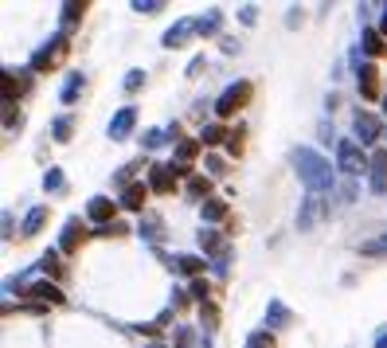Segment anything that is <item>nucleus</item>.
I'll return each mask as SVG.
<instances>
[{
	"label": "nucleus",
	"mask_w": 387,
	"mask_h": 348,
	"mask_svg": "<svg viewBox=\"0 0 387 348\" xmlns=\"http://www.w3.org/2000/svg\"><path fill=\"white\" fill-rule=\"evenodd\" d=\"M293 169H298V180L309 188L313 196H321V192L333 188V164H328L317 149H306V145L293 149Z\"/></svg>",
	"instance_id": "f257e3e1"
},
{
	"label": "nucleus",
	"mask_w": 387,
	"mask_h": 348,
	"mask_svg": "<svg viewBox=\"0 0 387 348\" xmlns=\"http://www.w3.org/2000/svg\"><path fill=\"white\" fill-rule=\"evenodd\" d=\"M71 55V44H67V31H59V36H51L44 47H39L36 55H31V71L36 74H47V71H55L63 59Z\"/></svg>",
	"instance_id": "f03ea898"
},
{
	"label": "nucleus",
	"mask_w": 387,
	"mask_h": 348,
	"mask_svg": "<svg viewBox=\"0 0 387 348\" xmlns=\"http://www.w3.org/2000/svg\"><path fill=\"white\" fill-rule=\"evenodd\" d=\"M368 164H372V156L364 153V145H360V141H352V137L336 141V169H341L344 177H360Z\"/></svg>",
	"instance_id": "7ed1b4c3"
},
{
	"label": "nucleus",
	"mask_w": 387,
	"mask_h": 348,
	"mask_svg": "<svg viewBox=\"0 0 387 348\" xmlns=\"http://www.w3.org/2000/svg\"><path fill=\"white\" fill-rule=\"evenodd\" d=\"M251 98H254V86L246 79L243 82H231V86L216 98V114H219V118H231V114H238L246 102H251Z\"/></svg>",
	"instance_id": "20e7f679"
},
{
	"label": "nucleus",
	"mask_w": 387,
	"mask_h": 348,
	"mask_svg": "<svg viewBox=\"0 0 387 348\" xmlns=\"http://www.w3.org/2000/svg\"><path fill=\"white\" fill-rule=\"evenodd\" d=\"M352 129H356L360 145H372V141L387 137V134H383V121L376 118V114H368V110H356V118H352Z\"/></svg>",
	"instance_id": "39448f33"
},
{
	"label": "nucleus",
	"mask_w": 387,
	"mask_h": 348,
	"mask_svg": "<svg viewBox=\"0 0 387 348\" xmlns=\"http://www.w3.org/2000/svg\"><path fill=\"white\" fill-rule=\"evenodd\" d=\"M0 86H4V106H16V98L28 94L31 74L28 71H4V74H0Z\"/></svg>",
	"instance_id": "423d86ee"
},
{
	"label": "nucleus",
	"mask_w": 387,
	"mask_h": 348,
	"mask_svg": "<svg viewBox=\"0 0 387 348\" xmlns=\"http://www.w3.org/2000/svg\"><path fill=\"white\" fill-rule=\"evenodd\" d=\"M356 82H360V98H364V102H376V98H380V67H376V63H360Z\"/></svg>",
	"instance_id": "0eeeda50"
},
{
	"label": "nucleus",
	"mask_w": 387,
	"mask_h": 348,
	"mask_svg": "<svg viewBox=\"0 0 387 348\" xmlns=\"http://www.w3.org/2000/svg\"><path fill=\"white\" fill-rule=\"evenodd\" d=\"M368 188L376 196L387 192V149H376L372 153V164H368Z\"/></svg>",
	"instance_id": "6e6552de"
},
{
	"label": "nucleus",
	"mask_w": 387,
	"mask_h": 348,
	"mask_svg": "<svg viewBox=\"0 0 387 348\" xmlns=\"http://www.w3.org/2000/svg\"><path fill=\"white\" fill-rule=\"evenodd\" d=\"M134 126H137V110L134 106H121V110L110 118V129H106V134H110V141H126L134 134Z\"/></svg>",
	"instance_id": "1a4fd4ad"
},
{
	"label": "nucleus",
	"mask_w": 387,
	"mask_h": 348,
	"mask_svg": "<svg viewBox=\"0 0 387 348\" xmlns=\"http://www.w3.org/2000/svg\"><path fill=\"white\" fill-rule=\"evenodd\" d=\"M325 212H328V204L321 200V196H313V192H309L306 200H301V212H298V231H309V227H313V223H317Z\"/></svg>",
	"instance_id": "9d476101"
},
{
	"label": "nucleus",
	"mask_w": 387,
	"mask_h": 348,
	"mask_svg": "<svg viewBox=\"0 0 387 348\" xmlns=\"http://www.w3.org/2000/svg\"><path fill=\"white\" fill-rule=\"evenodd\" d=\"M172 188H176V172H172V164H153V169H149V192L169 196Z\"/></svg>",
	"instance_id": "9b49d317"
},
{
	"label": "nucleus",
	"mask_w": 387,
	"mask_h": 348,
	"mask_svg": "<svg viewBox=\"0 0 387 348\" xmlns=\"http://www.w3.org/2000/svg\"><path fill=\"white\" fill-rule=\"evenodd\" d=\"M192 36H196V20H176L169 31H164V39H161V44L169 47V51H176V47H184Z\"/></svg>",
	"instance_id": "f8f14e48"
},
{
	"label": "nucleus",
	"mask_w": 387,
	"mask_h": 348,
	"mask_svg": "<svg viewBox=\"0 0 387 348\" xmlns=\"http://www.w3.org/2000/svg\"><path fill=\"white\" fill-rule=\"evenodd\" d=\"M114 212H118V200H106V196H94V200L86 204V219H94L98 227L114 223Z\"/></svg>",
	"instance_id": "ddd939ff"
},
{
	"label": "nucleus",
	"mask_w": 387,
	"mask_h": 348,
	"mask_svg": "<svg viewBox=\"0 0 387 348\" xmlns=\"http://www.w3.org/2000/svg\"><path fill=\"white\" fill-rule=\"evenodd\" d=\"M82 239H86V227H82V219H67V223H63L59 251H63V254H75L79 247H82Z\"/></svg>",
	"instance_id": "4468645a"
},
{
	"label": "nucleus",
	"mask_w": 387,
	"mask_h": 348,
	"mask_svg": "<svg viewBox=\"0 0 387 348\" xmlns=\"http://www.w3.org/2000/svg\"><path fill=\"white\" fill-rule=\"evenodd\" d=\"M24 294H28V297H36V302L63 305V289L55 286V282H28V286H24Z\"/></svg>",
	"instance_id": "2eb2a0df"
},
{
	"label": "nucleus",
	"mask_w": 387,
	"mask_h": 348,
	"mask_svg": "<svg viewBox=\"0 0 387 348\" xmlns=\"http://www.w3.org/2000/svg\"><path fill=\"white\" fill-rule=\"evenodd\" d=\"M145 200H149V184H126V192H121V208L126 212H145Z\"/></svg>",
	"instance_id": "dca6fc26"
},
{
	"label": "nucleus",
	"mask_w": 387,
	"mask_h": 348,
	"mask_svg": "<svg viewBox=\"0 0 387 348\" xmlns=\"http://www.w3.org/2000/svg\"><path fill=\"white\" fill-rule=\"evenodd\" d=\"M360 47H364V55H383L387 51V39H383V31L380 28H364V39H360Z\"/></svg>",
	"instance_id": "f3484780"
},
{
	"label": "nucleus",
	"mask_w": 387,
	"mask_h": 348,
	"mask_svg": "<svg viewBox=\"0 0 387 348\" xmlns=\"http://www.w3.org/2000/svg\"><path fill=\"white\" fill-rule=\"evenodd\" d=\"M44 223H47V204H39V208H31L28 215H24V239L39 235V231H44Z\"/></svg>",
	"instance_id": "a211bd4d"
},
{
	"label": "nucleus",
	"mask_w": 387,
	"mask_h": 348,
	"mask_svg": "<svg viewBox=\"0 0 387 348\" xmlns=\"http://www.w3.org/2000/svg\"><path fill=\"white\" fill-rule=\"evenodd\" d=\"M290 321H293V313H290V309H286V305L274 297V302L266 305V325H270V329H286Z\"/></svg>",
	"instance_id": "6ab92c4d"
},
{
	"label": "nucleus",
	"mask_w": 387,
	"mask_h": 348,
	"mask_svg": "<svg viewBox=\"0 0 387 348\" xmlns=\"http://www.w3.org/2000/svg\"><path fill=\"white\" fill-rule=\"evenodd\" d=\"M161 231H164L161 215H141V223H137V235H141V239H149V243H161Z\"/></svg>",
	"instance_id": "aec40b11"
},
{
	"label": "nucleus",
	"mask_w": 387,
	"mask_h": 348,
	"mask_svg": "<svg viewBox=\"0 0 387 348\" xmlns=\"http://www.w3.org/2000/svg\"><path fill=\"white\" fill-rule=\"evenodd\" d=\"M219 24H223V8H211L208 16H200V20H196V36H216Z\"/></svg>",
	"instance_id": "412c9836"
},
{
	"label": "nucleus",
	"mask_w": 387,
	"mask_h": 348,
	"mask_svg": "<svg viewBox=\"0 0 387 348\" xmlns=\"http://www.w3.org/2000/svg\"><path fill=\"white\" fill-rule=\"evenodd\" d=\"M82 16H86V4H75V0H71V4H63V16H59V24H63V31L67 28H75V24H82Z\"/></svg>",
	"instance_id": "4be33fe9"
},
{
	"label": "nucleus",
	"mask_w": 387,
	"mask_h": 348,
	"mask_svg": "<svg viewBox=\"0 0 387 348\" xmlns=\"http://www.w3.org/2000/svg\"><path fill=\"white\" fill-rule=\"evenodd\" d=\"M82 86H86V79H82V74H71V79L63 82V90H59L63 106H75V98L82 94Z\"/></svg>",
	"instance_id": "5701e85b"
},
{
	"label": "nucleus",
	"mask_w": 387,
	"mask_h": 348,
	"mask_svg": "<svg viewBox=\"0 0 387 348\" xmlns=\"http://www.w3.org/2000/svg\"><path fill=\"white\" fill-rule=\"evenodd\" d=\"M71 134H75V118H71V114H63V118H55V121H51V137L59 141V145H67Z\"/></svg>",
	"instance_id": "b1692460"
},
{
	"label": "nucleus",
	"mask_w": 387,
	"mask_h": 348,
	"mask_svg": "<svg viewBox=\"0 0 387 348\" xmlns=\"http://www.w3.org/2000/svg\"><path fill=\"white\" fill-rule=\"evenodd\" d=\"M180 134V129L176 126H172V129H145V137H141V145L145 149H161L164 145V141H172V137H176Z\"/></svg>",
	"instance_id": "393cba45"
},
{
	"label": "nucleus",
	"mask_w": 387,
	"mask_h": 348,
	"mask_svg": "<svg viewBox=\"0 0 387 348\" xmlns=\"http://www.w3.org/2000/svg\"><path fill=\"white\" fill-rule=\"evenodd\" d=\"M200 247H203L208 254H219V259L227 254V243H223V235H216V231H200Z\"/></svg>",
	"instance_id": "a878e982"
},
{
	"label": "nucleus",
	"mask_w": 387,
	"mask_h": 348,
	"mask_svg": "<svg viewBox=\"0 0 387 348\" xmlns=\"http://www.w3.org/2000/svg\"><path fill=\"white\" fill-rule=\"evenodd\" d=\"M44 188H47L51 196H63V192H67V177H63V169H47V172H44Z\"/></svg>",
	"instance_id": "bb28decb"
},
{
	"label": "nucleus",
	"mask_w": 387,
	"mask_h": 348,
	"mask_svg": "<svg viewBox=\"0 0 387 348\" xmlns=\"http://www.w3.org/2000/svg\"><path fill=\"white\" fill-rule=\"evenodd\" d=\"M200 137H196V141H180V145H176V164H184V169H188V164H192L196 161V153H200Z\"/></svg>",
	"instance_id": "cd10ccee"
},
{
	"label": "nucleus",
	"mask_w": 387,
	"mask_h": 348,
	"mask_svg": "<svg viewBox=\"0 0 387 348\" xmlns=\"http://www.w3.org/2000/svg\"><path fill=\"white\" fill-rule=\"evenodd\" d=\"M203 219L208 223H219V219H227V200H203Z\"/></svg>",
	"instance_id": "c85d7f7f"
},
{
	"label": "nucleus",
	"mask_w": 387,
	"mask_h": 348,
	"mask_svg": "<svg viewBox=\"0 0 387 348\" xmlns=\"http://www.w3.org/2000/svg\"><path fill=\"white\" fill-rule=\"evenodd\" d=\"M223 137H231V134H227V129L219 126V121H211V126H203V129H200V145H219Z\"/></svg>",
	"instance_id": "c756f323"
},
{
	"label": "nucleus",
	"mask_w": 387,
	"mask_h": 348,
	"mask_svg": "<svg viewBox=\"0 0 387 348\" xmlns=\"http://www.w3.org/2000/svg\"><path fill=\"white\" fill-rule=\"evenodd\" d=\"M176 267L184 270V274H203V267H208V262H203L200 254H180V259H176Z\"/></svg>",
	"instance_id": "7c9ffc66"
},
{
	"label": "nucleus",
	"mask_w": 387,
	"mask_h": 348,
	"mask_svg": "<svg viewBox=\"0 0 387 348\" xmlns=\"http://www.w3.org/2000/svg\"><path fill=\"white\" fill-rule=\"evenodd\" d=\"M246 348H278V344H274V337H270L266 329H258V333L246 337Z\"/></svg>",
	"instance_id": "2f4dec72"
},
{
	"label": "nucleus",
	"mask_w": 387,
	"mask_h": 348,
	"mask_svg": "<svg viewBox=\"0 0 387 348\" xmlns=\"http://www.w3.org/2000/svg\"><path fill=\"white\" fill-rule=\"evenodd\" d=\"M200 321H203V329H208V333H211V329H216L219 325V309H216V305H200Z\"/></svg>",
	"instance_id": "473e14b6"
},
{
	"label": "nucleus",
	"mask_w": 387,
	"mask_h": 348,
	"mask_svg": "<svg viewBox=\"0 0 387 348\" xmlns=\"http://www.w3.org/2000/svg\"><path fill=\"white\" fill-rule=\"evenodd\" d=\"M208 188H211L208 177H192V180H188V196H196V200H200V196H208Z\"/></svg>",
	"instance_id": "72a5a7b5"
},
{
	"label": "nucleus",
	"mask_w": 387,
	"mask_h": 348,
	"mask_svg": "<svg viewBox=\"0 0 387 348\" xmlns=\"http://www.w3.org/2000/svg\"><path fill=\"white\" fill-rule=\"evenodd\" d=\"M188 294H192V297H196V302H200V305H208V297H211V286H208V282H203V278H196Z\"/></svg>",
	"instance_id": "f704fd0d"
},
{
	"label": "nucleus",
	"mask_w": 387,
	"mask_h": 348,
	"mask_svg": "<svg viewBox=\"0 0 387 348\" xmlns=\"http://www.w3.org/2000/svg\"><path fill=\"white\" fill-rule=\"evenodd\" d=\"M134 12L156 16V12H164V0H134Z\"/></svg>",
	"instance_id": "c9c22d12"
},
{
	"label": "nucleus",
	"mask_w": 387,
	"mask_h": 348,
	"mask_svg": "<svg viewBox=\"0 0 387 348\" xmlns=\"http://www.w3.org/2000/svg\"><path fill=\"white\" fill-rule=\"evenodd\" d=\"M94 235H106V239H118V235H129V227H126V223H118V219H114V223H106V227H98L94 231Z\"/></svg>",
	"instance_id": "e433bc0d"
},
{
	"label": "nucleus",
	"mask_w": 387,
	"mask_h": 348,
	"mask_svg": "<svg viewBox=\"0 0 387 348\" xmlns=\"http://www.w3.org/2000/svg\"><path fill=\"white\" fill-rule=\"evenodd\" d=\"M203 169H208L211 177H223V172H227V164H223V156H219V153H211L208 161H203Z\"/></svg>",
	"instance_id": "4c0bfd02"
},
{
	"label": "nucleus",
	"mask_w": 387,
	"mask_h": 348,
	"mask_svg": "<svg viewBox=\"0 0 387 348\" xmlns=\"http://www.w3.org/2000/svg\"><path fill=\"white\" fill-rule=\"evenodd\" d=\"M360 254H387V235H380L376 243H364V247H360Z\"/></svg>",
	"instance_id": "58836bf2"
},
{
	"label": "nucleus",
	"mask_w": 387,
	"mask_h": 348,
	"mask_svg": "<svg viewBox=\"0 0 387 348\" xmlns=\"http://www.w3.org/2000/svg\"><path fill=\"white\" fill-rule=\"evenodd\" d=\"M137 86H145V71H129L126 74V90H129V94H134Z\"/></svg>",
	"instance_id": "ea45409f"
},
{
	"label": "nucleus",
	"mask_w": 387,
	"mask_h": 348,
	"mask_svg": "<svg viewBox=\"0 0 387 348\" xmlns=\"http://www.w3.org/2000/svg\"><path fill=\"white\" fill-rule=\"evenodd\" d=\"M176 348H196V337H192V329H180V333H176Z\"/></svg>",
	"instance_id": "a19ab883"
},
{
	"label": "nucleus",
	"mask_w": 387,
	"mask_h": 348,
	"mask_svg": "<svg viewBox=\"0 0 387 348\" xmlns=\"http://www.w3.org/2000/svg\"><path fill=\"white\" fill-rule=\"evenodd\" d=\"M238 20H243V24H254V20H258V8H254V4L238 8Z\"/></svg>",
	"instance_id": "79ce46f5"
},
{
	"label": "nucleus",
	"mask_w": 387,
	"mask_h": 348,
	"mask_svg": "<svg viewBox=\"0 0 387 348\" xmlns=\"http://www.w3.org/2000/svg\"><path fill=\"white\" fill-rule=\"evenodd\" d=\"M380 31H383V39H387V8H383V16H380Z\"/></svg>",
	"instance_id": "37998d69"
},
{
	"label": "nucleus",
	"mask_w": 387,
	"mask_h": 348,
	"mask_svg": "<svg viewBox=\"0 0 387 348\" xmlns=\"http://www.w3.org/2000/svg\"><path fill=\"white\" fill-rule=\"evenodd\" d=\"M376 348H387V333H380V337H376Z\"/></svg>",
	"instance_id": "c03bdc74"
}]
</instances>
